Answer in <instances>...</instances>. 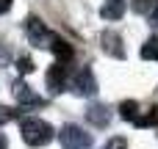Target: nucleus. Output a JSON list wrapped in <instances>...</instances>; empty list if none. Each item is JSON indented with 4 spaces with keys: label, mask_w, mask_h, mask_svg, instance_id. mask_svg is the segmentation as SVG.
Returning a JSON list of instances; mask_svg holds the SVG:
<instances>
[{
    "label": "nucleus",
    "mask_w": 158,
    "mask_h": 149,
    "mask_svg": "<svg viewBox=\"0 0 158 149\" xmlns=\"http://www.w3.org/2000/svg\"><path fill=\"white\" fill-rule=\"evenodd\" d=\"M19 130H22V141L28 147H44V144L53 141V127L39 116H25Z\"/></svg>",
    "instance_id": "nucleus-1"
},
{
    "label": "nucleus",
    "mask_w": 158,
    "mask_h": 149,
    "mask_svg": "<svg viewBox=\"0 0 158 149\" xmlns=\"http://www.w3.org/2000/svg\"><path fill=\"white\" fill-rule=\"evenodd\" d=\"M67 88H69L75 97H92V94L97 91V80H94L92 66H81V69L67 80Z\"/></svg>",
    "instance_id": "nucleus-2"
},
{
    "label": "nucleus",
    "mask_w": 158,
    "mask_h": 149,
    "mask_svg": "<svg viewBox=\"0 0 158 149\" xmlns=\"http://www.w3.org/2000/svg\"><path fill=\"white\" fill-rule=\"evenodd\" d=\"M58 141L64 149H92V135L78 124H64L58 133Z\"/></svg>",
    "instance_id": "nucleus-3"
},
{
    "label": "nucleus",
    "mask_w": 158,
    "mask_h": 149,
    "mask_svg": "<svg viewBox=\"0 0 158 149\" xmlns=\"http://www.w3.org/2000/svg\"><path fill=\"white\" fill-rule=\"evenodd\" d=\"M25 33H28V39H31V44H36V47H50V41H53V30L39 19V17H28L25 19Z\"/></svg>",
    "instance_id": "nucleus-4"
},
{
    "label": "nucleus",
    "mask_w": 158,
    "mask_h": 149,
    "mask_svg": "<svg viewBox=\"0 0 158 149\" xmlns=\"http://www.w3.org/2000/svg\"><path fill=\"white\" fill-rule=\"evenodd\" d=\"M100 44L111 58H125V47H122V36L117 30H103L100 33Z\"/></svg>",
    "instance_id": "nucleus-5"
},
{
    "label": "nucleus",
    "mask_w": 158,
    "mask_h": 149,
    "mask_svg": "<svg viewBox=\"0 0 158 149\" xmlns=\"http://www.w3.org/2000/svg\"><path fill=\"white\" fill-rule=\"evenodd\" d=\"M14 97H17L19 105H33V108H42V105H44V100H42L31 86H25L22 80H14Z\"/></svg>",
    "instance_id": "nucleus-6"
},
{
    "label": "nucleus",
    "mask_w": 158,
    "mask_h": 149,
    "mask_svg": "<svg viewBox=\"0 0 158 149\" xmlns=\"http://www.w3.org/2000/svg\"><path fill=\"white\" fill-rule=\"evenodd\" d=\"M47 86H50V91L53 94H61L64 88H67V64H53L50 66V72H47Z\"/></svg>",
    "instance_id": "nucleus-7"
},
{
    "label": "nucleus",
    "mask_w": 158,
    "mask_h": 149,
    "mask_svg": "<svg viewBox=\"0 0 158 149\" xmlns=\"http://www.w3.org/2000/svg\"><path fill=\"white\" fill-rule=\"evenodd\" d=\"M86 122L92 124V127H108V122H111V111L103 105V102H97V105H89L86 108Z\"/></svg>",
    "instance_id": "nucleus-8"
},
{
    "label": "nucleus",
    "mask_w": 158,
    "mask_h": 149,
    "mask_svg": "<svg viewBox=\"0 0 158 149\" xmlns=\"http://www.w3.org/2000/svg\"><path fill=\"white\" fill-rule=\"evenodd\" d=\"M50 50H53V55L58 58V64H67L72 55H75V47L67 41V39H61V36H56L53 33V41H50Z\"/></svg>",
    "instance_id": "nucleus-9"
},
{
    "label": "nucleus",
    "mask_w": 158,
    "mask_h": 149,
    "mask_svg": "<svg viewBox=\"0 0 158 149\" xmlns=\"http://www.w3.org/2000/svg\"><path fill=\"white\" fill-rule=\"evenodd\" d=\"M122 14H125V0H106L100 6L103 19H122Z\"/></svg>",
    "instance_id": "nucleus-10"
},
{
    "label": "nucleus",
    "mask_w": 158,
    "mask_h": 149,
    "mask_svg": "<svg viewBox=\"0 0 158 149\" xmlns=\"http://www.w3.org/2000/svg\"><path fill=\"white\" fill-rule=\"evenodd\" d=\"M119 116L128 119V122H136V119H139V102H136V100H125V102L119 105Z\"/></svg>",
    "instance_id": "nucleus-11"
},
{
    "label": "nucleus",
    "mask_w": 158,
    "mask_h": 149,
    "mask_svg": "<svg viewBox=\"0 0 158 149\" xmlns=\"http://www.w3.org/2000/svg\"><path fill=\"white\" fill-rule=\"evenodd\" d=\"M142 58H144V61H158V33L150 36V39L142 44Z\"/></svg>",
    "instance_id": "nucleus-12"
},
{
    "label": "nucleus",
    "mask_w": 158,
    "mask_h": 149,
    "mask_svg": "<svg viewBox=\"0 0 158 149\" xmlns=\"http://www.w3.org/2000/svg\"><path fill=\"white\" fill-rule=\"evenodd\" d=\"M133 124H136V127H156V124H158V105H153L144 116L139 113V119H136Z\"/></svg>",
    "instance_id": "nucleus-13"
},
{
    "label": "nucleus",
    "mask_w": 158,
    "mask_h": 149,
    "mask_svg": "<svg viewBox=\"0 0 158 149\" xmlns=\"http://www.w3.org/2000/svg\"><path fill=\"white\" fill-rule=\"evenodd\" d=\"M158 0H131V8L136 11V14H150V8L156 6Z\"/></svg>",
    "instance_id": "nucleus-14"
},
{
    "label": "nucleus",
    "mask_w": 158,
    "mask_h": 149,
    "mask_svg": "<svg viewBox=\"0 0 158 149\" xmlns=\"http://www.w3.org/2000/svg\"><path fill=\"white\" fill-rule=\"evenodd\" d=\"M17 69H19L22 75H28V72H33V61H31L28 55H22V58L17 61Z\"/></svg>",
    "instance_id": "nucleus-15"
},
{
    "label": "nucleus",
    "mask_w": 158,
    "mask_h": 149,
    "mask_svg": "<svg viewBox=\"0 0 158 149\" xmlns=\"http://www.w3.org/2000/svg\"><path fill=\"white\" fill-rule=\"evenodd\" d=\"M8 61H11V50H8V44L0 41V66H6Z\"/></svg>",
    "instance_id": "nucleus-16"
},
{
    "label": "nucleus",
    "mask_w": 158,
    "mask_h": 149,
    "mask_svg": "<svg viewBox=\"0 0 158 149\" xmlns=\"http://www.w3.org/2000/svg\"><path fill=\"white\" fill-rule=\"evenodd\" d=\"M14 116H17V111H11V108H3V105H0V124H3V122H11Z\"/></svg>",
    "instance_id": "nucleus-17"
},
{
    "label": "nucleus",
    "mask_w": 158,
    "mask_h": 149,
    "mask_svg": "<svg viewBox=\"0 0 158 149\" xmlns=\"http://www.w3.org/2000/svg\"><path fill=\"white\" fill-rule=\"evenodd\" d=\"M147 17H150V25H156V28H158V3L150 8V14H147Z\"/></svg>",
    "instance_id": "nucleus-18"
},
{
    "label": "nucleus",
    "mask_w": 158,
    "mask_h": 149,
    "mask_svg": "<svg viewBox=\"0 0 158 149\" xmlns=\"http://www.w3.org/2000/svg\"><path fill=\"white\" fill-rule=\"evenodd\" d=\"M11 3H14V0H0V14H6V11L11 8Z\"/></svg>",
    "instance_id": "nucleus-19"
},
{
    "label": "nucleus",
    "mask_w": 158,
    "mask_h": 149,
    "mask_svg": "<svg viewBox=\"0 0 158 149\" xmlns=\"http://www.w3.org/2000/svg\"><path fill=\"white\" fill-rule=\"evenodd\" d=\"M6 147H8V141H6V135L0 133V149H6Z\"/></svg>",
    "instance_id": "nucleus-20"
}]
</instances>
